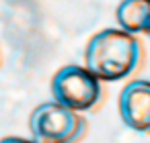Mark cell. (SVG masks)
Here are the masks:
<instances>
[{
	"instance_id": "cell-1",
	"label": "cell",
	"mask_w": 150,
	"mask_h": 143,
	"mask_svg": "<svg viewBox=\"0 0 150 143\" xmlns=\"http://www.w3.org/2000/svg\"><path fill=\"white\" fill-rule=\"evenodd\" d=\"M142 61V45L136 35L121 29H103L91 37L84 49V68L99 82H117L132 76Z\"/></svg>"
},
{
	"instance_id": "cell-2",
	"label": "cell",
	"mask_w": 150,
	"mask_h": 143,
	"mask_svg": "<svg viewBox=\"0 0 150 143\" xmlns=\"http://www.w3.org/2000/svg\"><path fill=\"white\" fill-rule=\"evenodd\" d=\"M88 123L58 102H41L29 116L33 143H78L86 135Z\"/></svg>"
},
{
	"instance_id": "cell-3",
	"label": "cell",
	"mask_w": 150,
	"mask_h": 143,
	"mask_svg": "<svg viewBox=\"0 0 150 143\" xmlns=\"http://www.w3.org/2000/svg\"><path fill=\"white\" fill-rule=\"evenodd\" d=\"M103 88L101 82L84 66H64L52 78V98L54 102L74 110L86 112L93 110L101 100Z\"/></svg>"
},
{
	"instance_id": "cell-4",
	"label": "cell",
	"mask_w": 150,
	"mask_h": 143,
	"mask_svg": "<svg viewBox=\"0 0 150 143\" xmlns=\"http://www.w3.org/2000/svg\"><path fill=\"white\" fill-rule=\"evenodd\" d=\"M119 114L132 131L146 133L150 129V86L146 80H134L121 90Z\"/></svg>"
},
{
	"instance_id": "cell-5",
	"label": "cell",
	"mask_w": 150,
	"mask_h": 143,
	"mask_svg": "<svg viewBox=\"0 0 150 143\" xmlns=\"http://www.w3.org/2000/svg\"><path fill=\"white\" fill-rule=\"evenodd\" d=\"M150 0H121L115 8V21L129 35L146 33L150 27Z\"/></svg>"
},
{
	"instance_id": "cell-6",
	"label": "cell",
	"mask_w": 150,
	"mask_h": 143,
	"mask_svg": "<svg viewBox=\"0 0 150 143\" xmlns=\"http://www.w3.org/2000/svg\"><path fill=\"white\" fill-rule=\"evenodd\" d=\"M0 143H33V139H23V137H2Z\"/></svg>"
}]
</instances>
